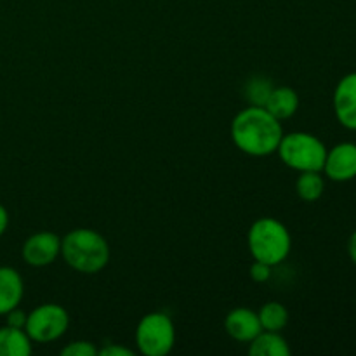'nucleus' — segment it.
Returning <instances> with one entry per match:
<instances>
[{"label":"nucleus","instance_id":"f257e3e1","mask_svg":"<svg viewBox=\"0 0 356 356\" xmlns=\"http://www.w3.org/2000/svg\"><path fill=\"white\" fill-rule=\"evenodd\" d=\"M284 131L277 117L264 106H247L232 124V139L240 152L250 156H268L280 146Z\"/></svg>","mask_w":356,"mask_h":356},{"label":"nucleus","instance_id":"f03ea898","mask_svg":"<svg viewBox=\"0 0 356 356\" xmlns=\"http://www.w3.org/2000/svg\"><path fill=\"white\" fill-rule=\"evenodd\" d=\"M61 256L79 273L94 275L110 261V245L101 233L89 228L72 229L61 240Z\"/></svg>","mask_w":356,"mask_h":356},{"label":"nucleus","instance_id":"7ed1b4c3","mask_svg":"<svg viewBox=\"0 0 356 356\" xmlns=\"http://www.w3.org/2000/svg\"><path fill=\"white\" fill-rule=\"evenodd\" d=\"M247 243L254 259L277 266L287 259L292 238L289 229L280 221L273 218H261L250 226Z\"/></svg>","mask_w":356,"mask_h":356},{"label":"nucleus","instance_id":"20e7f679","mask_svg":"<svg viewBox=\"0 0 356 356\" xmlns=\"http://www.w3.org/2000/svg\"><path fill=\"white\" fill-rule=\"evenodd\" d=\"M277 152L285 165L299 172L306 170L322 172L327 156L325 145L309 132H292L284 136Z\"/></svg>","mask_w":356,"mask_h":356},{"label":"nucleus","instance_id":"39448f33","mask_svg":"<svg viewBox=\"0 0 356 356\" xmlns=\"http://www.w3.org/2000/svg\"><path fill=\"white\" fill-rule=\"evenodd\" d=\"M136 343L146 356H165L176 343V329L167 313H148L136 329Z\"/></svg>","mask_w":356,"mask_h":356},{"label":"nucleus","instance_id":"423d86ee","mask_svg":"<svg viewBox=\"0 0 356 356\" xmlns=\"http://www.w3.org/2000/svg\"><path fill=\"white\" fill-rule=\"evenodd\" d=\"M68 325V312L63 306L47 302V305L38 306L33 312L28 313L24 332L35 343L45 344L59 339L66 332Z\"/></svg>","mask_w":356,"mask_h":356},{"label":"nucleus","instance_id":"0eeeda50","mask_svg":"<svg viewBox=\"0 0 356 356\" xmlns=\"http://www.w3.org/2000/svg\"><path fill=\"white\" fill-rule=\"evenodd\" d=\"M323 172L329 179L346 183L356 177V143H339L327 149Z\"/></svg>","mask_w":356,"mask_h":356},{"label":"nucleus","instance_id":"6e6552de","mask_svg":"<svg viewBox=\"0 0 356 356\" xmlns=\"http://www.w3.org/2000/svg\"><path fill=\"white\" fill-rule=\"evenodd\" d=\"M21 252L30 266H49L61 254V238L51 232H38L24 242Z\"/></svg>","mask_w":356,"mask_h":356},{"label":"nucleus","instance_id":"1a4fd4ad","mask_svg":"<svg viewBox=\"0 0 356 356\" xmlns=\"http://www.w3.org/2000/svg\"><path fill=\"white\" fill-rule=\"evenodd\" d=\"M334 111L341 125L356 131V72L348 73L334 90Z\"/></svg>","mask_w":356,"mask_h":356},{"label":"nucleus","instance_id":"9d476101","mask_svg":"<svg viewBox=\"0 0 356 356\" xmlns=\"http://www.w3.org/2000/svg\"><path fill=\"white\" fill-rule=\"evenodd\" d=\"M225 329L238 343H250L263 330L259 316L249 308H235L226 315Z\"/></svg>","mask_w":356,"mask_h":356},{"label":"nucleus","instance_id":"9b49d317","mask_svg":"<svg viewBox=\"0 0 356 356\" xmlns=\"http://www.w3.org/2000/svg\"><path fill=\"white\" fill-rule=\"evenodd\" d=\"M24 284L14 268L0 266V315L17 308L23 299Z\"/></svg>","mask_w":356,"mask_h":356},{"label":"nucleus","instance_id":"f8f14e48","mask_svg":"<svg viewBox=\"0 0 356 356\" xmlns=\"http://www.w3.org/2000/svg\"><path fill=\"white\" fill-rule=\"evenodd\" d=\"M264 108L280 122L287 120L298 111L299 96L292 87H273Z\"/></svg>","mask_w":356,"mask_h":356},{"label":"nucleus","instance_id":"ddd939ff","mask_svg":"<svg viewBox=\"0 0 356 356\" xmlns=\"http://www.w3.org/2000/svg\"><path fill=\"white\" fill-rule=\"evenodd\" d=\"M249 353L252 356H289L291 348H289L287 341L280 336V332L261 330L250 341Z\"/></svg>","mask_w":356,"mask_h":356},{"label":"nucleus","instance_id":"4468645a","mask_svg":"<svg viewBox=\"0 0 356 356\" xmlns=\"http://www.w3.org/2000/svg\"><path fill=\"white\" fill-rule=\"evenodd\" d=\"M31 353V339L24 329L0 327V356H28Z\"/></svg>","mask_w":356,"mask_h":356},{"label":"nucleus","instance_id":"2eb2a0df","mask_svg":"<svg viewBox=\"0 0 356 356\" xmlns=\"http://www.w3.org/2000/svg\"><path fill=\"white\" fill-rule=\"evenodd\" d=\"M296 191L299 198L305 202H316L325 191V181H323L320 170H306L296 181Z\"/></svg>","mask_w":356,"mask_h":356},{"label":"nucleus","instance_id":"dca6fc26","mask_svg":"<svg viewBox=\"0 0 356 356\" xmlns=\"http://www.w3.org/2000/svg\"><path fill=\"white\" fill-rule=\"evenodd\" d=\"M257 316H259L263 330H270V332H280V330L285 329V325L289 323L287 308L277 301L266 302V305L259 309Z\"/></svg>","mask_w":356,"mask_h":356},{"label":"nucleus","instance_id":"f3484780","mask_svg":"<svg viewBox=\"0 0 356 356\" xmlns=\"http://www.w3.org/2000/svg\"><path fill=\"white\" fill-rule=\"evenodd\" d=\"M273 82L268 76L254 75L250 76L243 87V97L249 101L250 106H264L273 90Z\"/></svg>","mask_w":356,"mask_h":356},{"label":"nucleus","instance_id":"a211bd4d","mask_svg":"<svg viewBox=\"0 0 356 356\" xmlns=\"http://www.w3.org/2000/svg\"><path fill=\"white\" fill-rule=\"evenodd\" d=\"M63 356H96L97 350L89 341H73L61 350Z\"/></svg>","mask_w":356,"mask_h":356},{"label":"nucleus","instance_id":"6ab92c4d","mask_svg":"<svg viewBox=\"0 0 356 356\" xmlns=\"http://www.w3.org/2000/svg\"><path fill=\"white\" fill-rule=\"evenodd\" d=\"M250 278L257 284H264L271 278V264L263 263V261H254L250 266Z\"/></svg>","mask_w":356,"mask_h":356},{"label":"nucleus","instance_id":"aec40b11","mask_svg":"<svg viewBox=\"0 0 356 356\" xmlns=\"http://www.w3.org/2000/svg\"><path fill=\"white\" fill-rule=\"evenodd\" d=\"M7 316V325L14 327V329H24L26 325V318H28V313L21 312V309L14 308L10 309L9 313H6Z\"/></svg>","mask_w":356,"mask_h":356},{"label":"nucleus","instance_id":"412c9836","mask_svg":"<svg viewBox=\"0 0 356 356\" xmlns=\"http://www.w3.org/2000/svg\"><path fill=\"white\" fill-rule=\"evenodd\" d=\"M97 355L99 356H132L131 350H127V348L124 346H118V344H108V346H104L103 350L97 351Z\"/></svg>","mask_w":356,"mask_h":356},{"label":"nucleus","instance_id":"4be33fe9","mask_svg":"<svg viewBox=\"0 0 356 356\" xmlns=\"http://www.w3.org/2000/svg\"><path fill=\"white\" fill-rule=\"evenodd\" d=\"M7 226H9V214H7V209L0 204V236L6 233Z\"/></svg>","mask_w":356,"mask_h":356},{"label":"nucleus","instance_id":"5701e85b","mask_svg":"<svg viewBox=\"0 0 356 356\" xmlns=\"http://www.w3.org/2000/svg\"><path fill=\"white\" fill-rule=\"evenodd\" d=\"M348 254H350V259L353 261L356 266V229L353 232V235L350 236V242H348Z\"/></svg>","mask_w":356,"mask_h":356}]
</instances>
